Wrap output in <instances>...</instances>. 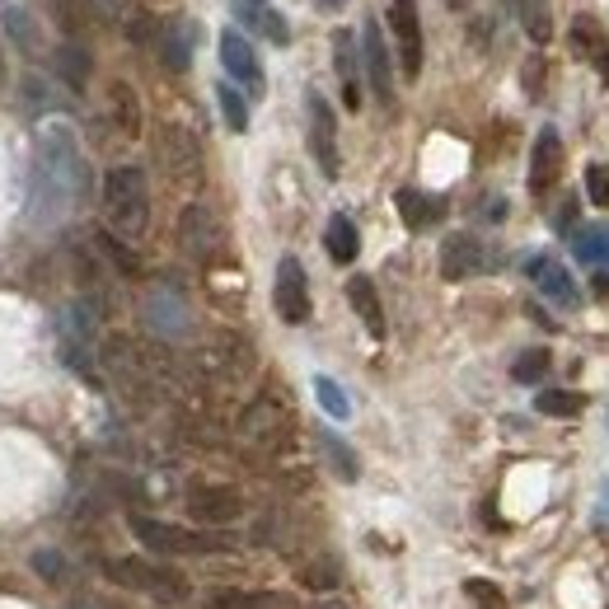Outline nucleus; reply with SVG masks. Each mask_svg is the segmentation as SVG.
Segmentation results:
<instances>
[{"instance_id": "f257e3e1", "label": "nucleus", "mask_w": 609, "mask_h": 609, "mask_svg": "<svg viewBox=\"0 0 609 609\" xmlns=\"http://www.w3.org/2000/svg\"><path fill=\"white\" fill-rule=\"evenodd\" d=\"M85 197V155L66 122L38 132V160H34V207L38 221H61L71 202Z\"/></svg>"}, {"instance_id": "f03ea898", "label": "nucleus", "mask_w": 609, "mask_h": 609, "mask_svg": "<svg viewBox=\"0 0 609 609\" xmlns=\"http://www.w3.org/2000/svg\"><path fill=\"white\" fill-rule=\"evenodd\" d=\"M103 221L118 240H141L150 230V183L141 165H113L103 174Z\"/></svg>"}, {"instance_id": "7ed1b4c3", "label": "nucleus", "mask_w": 609, "mask_h": 609, "mask_svg": "<svg viewBox=\"0 0 609 609\" xmlns=\"http://www.w3.org/2000/svg\"><path fill=\"white\" fill-rule=\"evenodd\" d=\"M103 576L122 590H141L150 600H165V605H183L187 600V576L165 568V562H146V558H108L103 562Z\"/></svg>"}, {"instance_id": "20e7f679", "label": "nucleus", "mask_w": 609, "mask_h": 609, "mask_svg": "<svg viewBox=\"0 0 609 609\" xmlns=\"http://www.w3.org/2000/svg\"><path fill=\"white\" fill-rule=\"evenodd\" d=\"M132 535L146 544L150 553H165V558H211V553H226L230 544L207 535V529H183V525H169V521H155V515H132Z\"/></svg>"}, {"instance_id": "39448f33", "label": "nucleus", "mask_w": 609, "mask_h": 609, "mask_svg": "<svg viewBox=\"0 0 609 609\" xmlns=\"http://www.w3.org/2000/svg\"><path fill=\"white\" fill-rule=\"evenodd\" d=\"M155 165L165 169V179L174 187H202L207 179V165H202V146L197 136L183 127V122H160V132H155Z\"/></svg>"}, {"instance_id": "423d86ee", "label": "nucleus", "mask_w": 609, "mask_h": 609, "mask_svg": "<svg viewBox=\"0 0 609 609\" xmlns=\"http://www.w3.org/2000/svg\"><path fill=\"white\" fill-rule=\"evenodd\" d=\"M99 362L108 370V380H113L127 399H146L150 394V385H155V375H150V356H141V348L132 338H108L103 342V352H99Z\"/></svg>"}, {"instance_id": "0eeeda50", "label": "nucleus", "mask_w": 609, "mask_h": 609, "mask_svg": "<svg viewBox=\"0 0 609 609\" xmlns=\"http://www.w3.org/2000/svg\"><path fill=\"white\" fill-rule=\"evenodd\" d=\"M179 248L197 263H211L226 254V226L207 202H187L179 211Z\"/></svg>"}, {"instance_id": "6e6552de", "label": "nucleus", "mask_w": 609, "mask_h": 609, "mask_svg": "<svg viewBox=\"0 0 609 609\" xmlns=\"http://www.w3.org/2000/svg\"><path fill=\"white\" fill-rule=\"evenodd\" d=\"M291 427H295V417H291V409H287V403H281L277 394H258V399L240 413V441L263 446V450L287 446Z\"/></svg>"}, {"instance_id": "1a4fd4ad", "label": "nucleus", "mask_w": 609, "mask_h": 609, "mask_svg": "<svg viewBox=\"0 0 609 609\" xmlns=\"http://www.w3.org/2000/svg\"><path fill=\"white\" fill-rule=\"evenodd\" d=\"M197 362H202V370H207V375H216V380L240 385V380H248V375H254V348H248L240 333L221 328V333H211L207 342H202Z\"/></svg>"}, {"instance_id": "9d476101", "label": "nucleus", "mask_w": 609, "mask_h": 609, "mask_svg": "<svg viewBox=\"0 0 609 609\" xmlns=\"http://www.w3.org/2000/svg\"><path fill=\"white\" fill-rule=\"evenodd\" d=\"M389 34H394V47H399L403 81H417L422 75V14H417V0H389Z\"/></svg>"}, {"instance_id": "9b49d317", "label": "nucleus", "mask_w": 609, "mask_h": 609, "mask_svg": "<svg viewBox=\"0 0 609 609\" xmlns=\"http://www.w3.org/2000/svg\"><path fill=\"white\" fill-rule=\"evenodd\" d=\"M272 305H277V315L287 319V324H305L309 319V277L301 268V258L287 254L277 263V281H272Z\"/></svg>"}, {"instance_id": "f8f14e48", "label": "nucleus", "mask_w": 609, "mask_h": 609, "mask_svg": "<svg viewBox=\"0 0 609 609\" xmlns=\"http://www.w3.org/2000/svg\"><path fill=\"white\" fill-rule=\"evenodd\" d=\"M309 150H315V165L324 169V179H338L342 174L338 122H333V108H328L324 94H309Z\"/></svg>"}, {"instance_id": "ddd939ff", "label": "nucleus", "mask_w": 609, "mask_h": 609, "mask_svg": "<svg viewBox=\"0 0 609 609\" xmlns=\"http://www.w3.org/2000/svg\"><path fill=\"white\" fill-rule=\"evenodd\" d=\"M187 515H197L202 525H234L244 515V497L234 488H221V483H202V488L187 492Z\"/></svg>"}, {"instance_id": "4468645a", "label": "nucleus", "mask_w": 609, "mask_h": 609, "mask_svg": "<svg viewBox=\"0 0 609 609\" xmlns=\"http://www.w3.org/2000/svg\"><path fill=\"white\" fill-rule=\"evenodd\" d=\"M221 66L230 71V81H240V89H248L258 99L263 94V61H258V52H254V42H248L240 28H226L221 34Z\"/></svg>"}, {"instance_id": "2eb2a0df", "label": "nucleus", "mask_w": 609, "mask_h": 609, "mask_svg": "<svg viewBox=\"0 0 609 609\" xmlns=\"http://www.w3.org/2000/svg\"><path fill=\"white\" fill-rule=\"evenodd\" d=\"M362 66L370 75V94L389 108L394 103V61H389L385 34H380V24L375 20H366V28H362Z\"/></svg>"}, {"instance_id": "dca6fc26", "label": "nucleus", "mask_w": 609, "mask_h": 609, "mask_svg": "<svg viewBox=\"0 0 609 609\" xmlns=\"http://www.w3.org/2000/svg\"><path fill=\"white\" fill-rule=\"evenodd\" d=\"M529 277H535V287H539L544 301H553L558 309H576V305H582V291H576L572 272L562 268L558 258H549V254L529 258Z\"/></svg>"}, {"instance_id": "f3484780", "label": "nucleus", "mask_w": 609, "mask_h": 609, "mask_svg": "<svg viewBox=\"0 0 609 609\" xmlns=\"http://www.w3.org/2000/svg\"><path fill=\"white\" fill-rule=\"evenodd\" d=\"M187 305H183V295L174 287H155L146 295V324L155 328L160 338H183L187 333Z\"/></svg>"}, {"instance_id": "a211bd4d", "label": "nucleus", "mask_w": 609, "mask_h": 609, "mask_svg": "<svg viewBox=\"0 0 609 609\" xmlns=\"http://www.w3.org/2000/svg\"><path fill=\"white\" fill-rule=\"evenodd\" d=\"M562 174V136L553 127H544L535 136V155H529V193L535 197H549V187Z\"/></svg>"}, {"instance_id": "6ab92c4d", "label": "nucleus", "mask_w": 609, "mask_h": 609, "mask_svg": "<svg viewBox=\"0 0 609 609\" xmlns=\"http://www.w3.org/2000/svg\"><path fill=\"white\" fill-rule=\"evenodd\" d=\"M488 268V254H483V244L474 234H450L441 244V277L446 281H468Z\"/></svg>"}, {"instance_id": "aec40b11", "label": "nucleus", "mask_w": 609, "mask_h": 609, "mask_svg": "<svg viewBox=\"0 0 609 609\" xmlns=\"http://www.w3.org/2000/svg\"><path fill=\"white\" fill-rule=\"evenodd\" d=\"M568 38H572V52L582 61H590V66L600 71V81L609 85V34H605V28L590 20V14H576Z\"/></svg>"}, {"instance_id": "412c9836", "label": "nucleus", "mask_w": 609, "mask_h": 609, "mask_svg": "<svg viewBox=\"0 0 609 609\" xmlns=\"http://www.w3.org/2000/svg\"><path fill=\"white\" fill-rule=\"evenodd\" d=\"M394 207H399V216H403V226L409 230H427V226H436L446 216V197H431V193H422V187H399Z\"/></svg>"}, {"instance_id": "4be33fe9", "label": "nucleus", "mask_w": 609, "mask_h": 609, "mask_svg": "<svg viewBox=\"0 0 609 609\" xmlns=\"http://www.w3.org/2000/svg\"><path fill=\"white\" fill-rule=\"evenodd\" d=\"M333 66H338V81H342V103L362 108V85H356L362 52H356V38L348 34V28H338V34H333Z\"/></svg>"}, {"instance_id": "5701e85b", "label": "nucleus", "mask_w": 609, "mask_h": 609, "mask_svg": "<svg viewBox=\"0 0 609 609\" xmlns=\"http://www.w3.org/2000/svg\"><path fill=\"white\" fill-rule=\"evenodd\" d=\"M108 122H113L118 136H141V99L127 81H113L108 85Z\"/></svg>"}, {"instance_id": "b1692460", "label": "nucleus", "mask_w": 609, "mask_h": 609, "mask_svg": "<svg viewBox=\"0 0 609 609\" xmlns=\"http://www.w3.org/2000/svg\"><path fill=\"white\" fill-rule=\"evenodd\" d=\"M348 301L356 309V319L366 324L370 338H385V305H380V291H375L370 277H352L348 281Z\"/></svg>"}, {"instance_id": "393cba45", "label": "nucleus", "mask_w": 609, "mask_h": 609, "mask_svg": "<svg viewBox=\"0 0 609 609\" xmlns=\"http://www.w3.org/2000/svg\"><path fill=\"white\" fill-rule=\"evenodd\" d=\"M315 446H319V455L328 460V468H333V478H342V483H356L362 478V464H356V455H352V446L342 441L338 431H315Z\"/></svg>"}, {"instance_id": "a878e982", "label": "nucleus", "mask_w": 609, "mask_h": 609, "mask_svg": "<svg viewBox=\"0 0 609 609\" xmlns=\"http://www.w3.org/2000/svg\"><path fill=\"white\" fill-rule=\"evenodd\" d=\"M324 248L333 263H352L356 254H362V234H356L352 216H328V230H324Z\"/></svg>"}, {"instance_id": "bb28decb", "label": "nucleus", "mask_w": 609, "mask_h": 609, "mask_svg": "<svg viewBox=\"0 0 609 609\" xmlns=\"http://www.w3.org/2000/svg\"><path fill=\"white\" fill-rule=\"evenodd\" d=\"M234 14L248 24V28H263L272 42H291V28H287V20L268 5V0H234Z\"/></svg>"}, {"instance_id": "cd10ccee", "label": "nucleus", "mask_w": 609, "mask_h": 609, "mask_svg": "<svg viewBox=\"0 0 609 609\" xmlns=\"http://www.w3.org/2000/svg\"><path fill=\"white\" fill-rule=\"evenodd\" d=\"M160 57L169 71H187V61H193V28L183 20L160 24Z\"/></svg>"}, {"instance_id": "c85d7f7f", "label": "nucleus", "mask_w": 609, "mask_h": 609, "mask_svg": "<svg viewBox=\"0 0 609 609\" xmlns=\"http://www.w3.org/2000/svg\"><path fill=\"white\" fill-rule=\"evenodd\" d=\"M511 10H515V20H521L529 42L544 47V42L553 38V10H549V0H511Z\"/></svg>"}, {"instance_id": "c756f323", "label": "nucleus", "mask_w": 609, "mask_h": 609, "mask_svg": "<svg viewBox=\"0 0 609 609\" xmlns=\"http://www.w3.org/2000/svg\"><path fill=\"white\" fill-rule=\"evenodd\" d=\"M572 254L586 263V268H605L609 263V226H582L572 230Z\"/></svg>"}, {"instance_id": "7c9ffc66", "label": "nucleus", "mask_w": 609, "mask_h": 609, "mask_svg": "<svg viewBox=\"0 0 609 609\" xmlns=\"http://www.w3.org/2000/svg\"><path fill=\"white\" fill-rule=\"evenodd\" d=\"M57 75H61V81H66L75 94H81V89L89 85V57H85L75 42H66V47L57 52Z\"/></svg>"}, {"instance_id": "2f4dec72", "label": "nucleus", "mask_w": 609, "mask_h": 609, "mask_svg": "<svg viewBox=\"0 0 609 609\" xmlns=\"http://www.w3.org/2000/svg\"><path fill=\"white\" fill-rule=\"evenodd\" d=\"M535 409L544 417H576L586 409V394H576V389H544V394L535 399Z\"/></svg>"}, {"instance_id": "473e14b6", "label": "nucleus", "mask_w": 609, "mask_h": 609, "mask_svg": "<svg viewBox=\"0 0 609 609\" xmlns=\"http://www.w3.org/2000/svg\"><path fill=\"white\" fill-rule=\"evenodd\" d=\"M549 366H553V356L544 352V348H529V352H521L511 362V380L515 385H539L544 375H549Z\"/></svg>"}, {"instance_id": "72a5a7b5", "label": "nucleus", "mask_w": 609, "mask_h": 609, "mask_svg": "<svg viewBox=\"0 0 609 609\" xmlns=\"http://www.w3.org/2000/svg\"><path fill=\"white\" fill-rule=\"evenodd\" d=\"M216 103H221V118L230 132H248V99L234 85H216Z\"/></svg>"}, {"instance_id": "f704fd0d", "label": "nucleus", "mask_w": 609, "mask_h": 609, "mask_svg": "<svg viewBox=\"0 0 609 609\" xmlns=\"http://www.w3.org/2000/svg\"><path fill=\"white\" fill-rule=\"evenodd\" d=\"M315 394H319V409L333 417V422H348V417H352V399L342 394L338 380H328V375H315Z\"/></svg>"}, {"instance_id": "c9c22d12", "label": "nucleus", "mask_w": 609, "mask_h": 609, "mask_svg": "<svg viewBox=\"0 0 609 609\" xmlns=\"http://www.w3.org/2000/svg\"><path fill=\"white\" fill-rule=\"evenodd\" d=\"M338 582H342V572H338V562L328 553H319L315 562H305L301 568V586H309V590H333Z\"/></svg>"}, {"instance_id": "e433bc0d", "label": "nucleus", "mask_w": 609, "mask_h": 609, "mask_svg": "<svg viewBox=\"0 0 609 609\" xmlns=\"http://www.w3.org/2000/svg\"><path fill=\"white\" fill-rule=\"evenodd\" d=\"M464 596L474 600L478 609H507V605H511V600L502 596V586L488 582V576H468V582H464Z\"/></svg>"}, {"instance_id": "4c0bfd02", "label": "nucleus", "mask_w": 609, "mask_h": 609, "mask_svg": "<svg viewBox=\"0 0 609 609\" xmlns=\"http://www.w3.org/2000/svg\"><path fill=\"white\" fill-rule=\"evenodd\" d=\"M240 609H301L291 590H248L240 596Z\"/></svg>"}, {"instance_id": "58836bf2", "label": "nucleus", "mask_w": 609, "mask_h": 609, "mask_svg": "<svg viewBox=\"0 0 609 609\" xmlns=\"http://www.w3.org/2000/svg\"><path fill=\"white\" fill-rule=\"evenodd\" d=\"M586 197H590V207L609 211V165H590L586 169Z\"/></svg>"}, {"instance_id": "ea45409f", "label": "nucleus", "mask_w": 609, "mask_h": 609, "mask_svg": "<svg viewBox=\"0 0 609 609\" xmlns=\"http://www.w3.org/2000/svg\"><path fill=\"white\" fill-rule=\"evenodd\" d=\"M103 254H108V258H113V263H118V268H122V272H136V268H141V263L132 258V248H127V244H122V240H113V234H103Z\"/></svg>"}, {"instance_id": "a19ab883", "label": "nucleus", "mask_w": 609, "mask_h": 609, "mask_svg": "<svg viewBox=\"0 0 609 609\" xmlns=\"http://www.w3.org/2000/svg\"><path fill=\"white\" fill-rule=\"evenodd\" d=\"M34 568H38L42 582H61V576H66V568H61V558H57L52 549H38V553H34Z\"/></svg>"}, {"instance_id": "79ce46f5", "label": "nucleus", "mask_w": 609, "mask_h": 609, "mask_svg": "<svg viewBox=\"0 0 609 609\" xmlns=\"http://www.w3.org/2000/svg\"><path fill=\"white\" fill-rule=\"evenodd\" d=\"M525 89H529V99H544V57L525 61Z\"/></svg>"}, {"instance_id": "37998d69", "label": "nucleus", "mask_w": 609, "mask_h": 609, "mask_svg": "<svg viewBox=\"0 0 609 609\" xmlns=\"http://www.w3.org/2000/svg\"><path fill=\"white\" fill-rule=\"evenodd\" d=\"M89 5H99L103 14H122L127 10V0H89Z\"/></svg>"}, {"instance_id": "c03bdc74", "label": "nucleus", "mask_w": 609, "mask_h": 609, "mask_svg": "<svg viewBox=\"0 0 609 609\" xmlns=\"http://www.w3.org/2000/svg\"><path fill=\"white\" fill-rule=\"evenodd\" d=\"M600 525H609V483L600 488Z\"/></svg>"}, {"instance_id": "a18cd8bd", "label": "nucleus", "mask_w": 609, "mask_h": 609, "mask_svg": "<svg viewBox=\"0 0 609 609\" xmlns=\"http://www.w3.org/2000/svg\"><path fill=\"white\" fill-rule=\"evenodd\" d=\"M309 609H352V605H342V600H333V596H324V600H315Z\"/></svg>"}, {"instance_id": "49530a36", "label": "nucleus", "mask_w": 609, "mask_h": 609, "mask_svg": "<svg viewBox=\"0 0 609 609\" xmlns=\"http://www.w3.org/2000/svg\"><path fill=\"white\" fill-rule=\"evenodd\" d=\"M596 295H609V272H600V277H596Z\"/></svg>"}, {"instance_id": "de8ad7c7", "label": "nucleus", "mask_w": 609, "mask_h": 609, "mask_svg": "<svg viewBox=\"0 0 609 609\" xmlns=\"http://www.w3.org/2000/svg\"><path fill=\"white\" fill-rule=\"evenodd\" d=\"M446 5H450V10H468V0H446Z\"/></svg>"}, {"instance_id": "09e8293b", "label": "nucleus", "mask_w": 609, "mask_h": 609, "mask_svg": "<svg viewBox=\"0 0 609 609\" xmlns=\"http://www.w3.org/2000/svg\"><path fill=\"white\" fill-rule=\"evenodd\" d=\"M324 5H333V10H338V5H342V0H324Z\"/></svg>"}, {"instance_id": "8fccbe9b", "label": "nucleus", "mask_w": 609, "mask_h": 609, "mask_svg": "<svg viewBox=\"0 0 609 609\" xmlns=\"http://www.w3.org/2000/svg\"><path fill=\"white\" fill-rule=\"evenodd\" d=\"M0 81H5V61H0Z\"/></svg>"}]
</instances>
